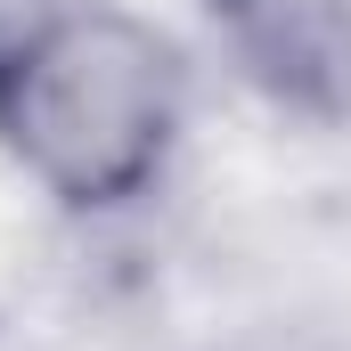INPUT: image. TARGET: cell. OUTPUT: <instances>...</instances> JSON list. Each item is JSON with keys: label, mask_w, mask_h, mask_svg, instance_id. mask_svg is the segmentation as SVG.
<instances>
[{"label": "cell", "mask_w": 351, "mask_h": 351, "mask_svg": "<svg viewBox=\"0 0 351 351\" xmlns=\"http://www.w3.org/2000/svg\"><path fill=\"white\" fill-rule=\"evenodd\" d=\"M188 114L180 49L123 8H66L41 58L8 82L0 131L66 204H123L164 172Z\"/></svg>", "instance_id": "1"}, {"label": "cell", "mask_w": 351, "mask_h": 351, "mask_svg": "<svg viewBox=\"0 0 351 351\" xmlns=\"http://www.w3.org/2000/svg\"><path fill=\"white\" fill-rule=\"evenodd\" d=\"M237 66L311 114L351 106V0H213Z\"/></svg>", "instance_id": "2"}, {"label": "cell", "mask_w": 351, "mask_h": 351, "mask_svg": "<svg viewBox=\"0 0 351 351\" xmlns=\"http://www.w3.org/2000/svg\"><path fill=\"white\" fill-rule=\"evenodd\" d=\"M66 8H74V0H0V98H8V82L41 58V41L66 25Z\"/></svg>", "instance_id": "3"}]
</instances>
